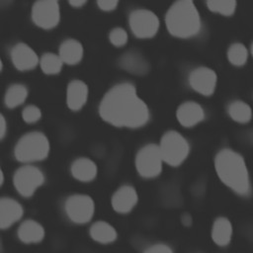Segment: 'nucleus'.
<instances>
[{
    "label": "nucleus",
    "mask_w": 253,
    "mask_h": 253,
    "mask_svg": "<svg viewBox=\"0 0 253 253\" xmlns=\"http://www.w3.org/2000/svg\"><path fill=\"white\" fill-rule=\"evenodd\" d=\"M99 114L106 123L128 128L144 126L150 117L147 105L137 95L135 87L127 82L113 86L104 95Z\"/></svg>",
    "instance_id": "1"
},
{
    "label": "nucleus",
    "mask_w": 253,
    "mask_h": 253,
    "mask_svg": "<svg viewBox=\"0 0 253 253\" xmlns=\"http://www.w3.org/2000/svg\"><path fill=\"white\" fill-rule=\"evenodd\" d=\"M214 169L219 180L239 196H249L251 182L246 162L235 150L224 148L214 157Z\"/></svg>",
    "instance_id": "2"
},
{
    "label": "nucleus",
    "mask_w": 253,
    "mask_h": 253,
    "mask_svg": "<svg viewBox=\"0 0 253 253\" xmlns=\"http://www.w3.org/2000/svg\"><path fill=\"white\" fill-rule=\"evenodd\" d=\"M165 24L168 32L180 39L195 37L202 28L200 14L192 0L175 1L167 11Z\"/></svg>",
    "instance_id": "3"
},
{
    "label": "nucleus",
    "mask_w": 253,
    "mask_h": 253,
    "mask_svg": "<svg viewBox=\"0 0 253 253\" xmlns=\"http://www.w3.org/2000/svg\"><path fill=\"white\" fill-rule=\"evenodd\" d=\"M48 138L40 131H31L17 141L14 148L15 158L23 163L31 164L44 160L49 153Z\"/></svg>",
    "instance_id": "4"
},
{
    "label": "nucleus",
    "mask_w": 253,
    "mask_h": 253,
    "mask_svg": "<svg viewBox=\"0 0 253 253\" xmlns=\"http://www.w3.org/2000/svg\"><path fill=\"white\" fill-rule=\"evenodd\" d=\"M162 159L170 166L181 165L188 157L190 144L188 140L176 130L165 132L158 144Z\"/></svg>",
    "instance_id": "5"
},
{
    "label": "nucleus",
    "mask_w": 253,
    "mask_h": 253,
    "mask_svg": "<svg viewBox=\"0 0 253 253\" xmlns=\"http://www.w3.org/2000/svg\"><path fill=\"white\" fill-rule=\"evenodd\" d=\"M44 174L39 167L25 164L15 171L13 184L22 197L29 198L44 183Z\"/></svg>",
    "instance_id": "6"
},
{
    "label": "nucleus",
    "mask_w": 253,
    "mask_h": 253,
    "mask_svg": "<svg viewBox=\"0 0 253 253\" xmlns=\"http://www.w3.org/2000/svg\"><path fill=\"white\" fill-rule=\"evenodd\" d=\"M163 159L158 144L148 143L141 147L135 156V168L143 178H154L158 176L163 167Z\"/></svg>",
    "instance_id": "7"
},
{
    "label": "nucleus",
    "mask_w": 253,
    "mask_h": 253,
    "mask_svg": "<svg viewBox=\"0 0 253 253\" xmlns=\"http://www.w3.org/2000/svg\"><path fill=\"white\" fill-rule=\"evenodd\" d=\"M64 211L72 222L84 224L92 219L95 212V203L88 195H71L64 203Z\"/></svg>",
    "instance_id": "8"
},
{
    "label": "nucleus",
    "mask_w": 253,
    "mask_h": 253,
    "mask_svg": "<svg viewBox=\"0 0 253 253\" xmlns=\"http://www.w3.org/2000/svg\"><path fill=\"white\" fill-rule=\"evenodd\" d=\"M129 28L139 39H149L156 35L159 29L157 16L147 9H136L129 14Z\"/></svg>",
    "instance_id": "9"
},
{
    "label": "nucleus",
    "mask_w": 253,
    "mask_h": 253,
    "mask_svg": "<svg viewBox=\"0 0 253 253\" xmlns=\"http://www.w3.org/2000/svg\"><path fill=\"white\" fill-rule=\"evenodd\" d=\"M34 23L44 30L56 27L60 21V9L57 1L37 0L32 7Z\"/></svg>",
    "instance_id": "10"
},
{
    "label": "nucleus",
    "mask_w": 253,
    "mask_h": 253,
    "mask_svg": "<svg viewBox=\"0 0 253 253\" xmlns=\"http://www.w3.org/2000/svg\"><path fill=\"white\" fill-rule=\"evenodd\" d=\"M216 82L215 72L209 67L195 68L189 75V84L192 89L204 96H211L214 92Z\"/></svg>",
    "instance_id": "11"
},
{
    "label": "nucleus",
    "mask_w": 253,
    "mask_h": 253,
    "mask_svg": "<svg viewBox=\"0 0 253 253\" xmlns=\"http://www.w3.org/2000/svg\"><path fill=\"white\" fill-rule=\"evenodd\" d=\"M11 59L14 66L21 71L32 70L40 62L36 51L24 42H19L12 47Z\"/></svg>",
    "instance_id": "12"
},
{
    "label": "nucleus",
    "mask_w": 253,
    "mask_h": 253,
    "mask_svg": "<svg viewBox=\"0 0 253 253\" xmlns=\"http://www.w3.org/2000/svg\"><path fill=\"white\" fill-rule=\"evenodd\" d=\"M138 195L136 190L130 185L120 187L112 196L111 204L113 209L120 213L129 212L137 204Z\"/></svg>",
    "instance_id": "13"
},
{
    "label": "nucleus",
    "mask_w": 253,
    "mask_h": 253,
    "mask_svg": "<svg viewBox=\"0 0 253 253\" xmlns=\"http://www.w3.org/2000/svg\"><path fill=\"white\" fill-rule=\"evenodd\" d=\"M24 213L22 205L8 197L0 198V229H5L19 221Z\"/></svg>",
    "instance_id": "14"
},
{
    "label": "nucleus",
    "mask_w": 253,
    "mask_h": 253,
    "mask_svg": "<svg viewBox=\"0 0 253 253\" xmlns=\"http://www.w3.org/2000/svg\"><path fill=\"white\" fill-rule=\"evenodd\" d=\"M177 121L185 127H192L204 121L205 111L197 102L189 101L181 104L176 111Z\"/></svg>",
    "instance_id": "15"
},
{
    "label": "nucleus",
    "mask_w": 253,
    "mask_h": 253,
    "mask_svg": "<svg viewBox=\"0 0 253 253\" xmlns=\"http://www.w3.org/2000/svg\"><path fill=\"white\" fill-rule=\"evenodd\" d=\"M88 86L81 80H72L66 89V104L72 111L81 110L88 99Z\"/></svg>",
    "instance_id": "16"
},
{
    "label": "nucleus",
    "mask_w": 253,
    "mask_h": 253,
    "mask_svg": "<svg viewBox=\"0 0 253 253\" xmlns=\"http://www.w3.org/2000/svg\"><path fill=\"white\" fill-rule=\"evenodd\" d=\"M119 65L124 70L135 75H144L149 70V64L146 59L134 50L124 53L119 59Z\"/></svg>",
    "instance_id": "17"
},
{
    "label": "nucleus",
    "mask_w": 253,
    "mask_h": 253,
    "mask_svg": "<svg viewBox=\"0 0 253 253\" xmlns=\"http://www.w3.org/2000/svg\"><path fill=\"white\" fill-rule=\"evenodd\" d=\"M71 175L80 182H90L94 180L98 173L96 163L88 157L75 159L70 166Z\"/></svg>",
    "instance_id": "18"
},
{
    "label": "nucleus",
    "mask_w": 253,
    "mask_h": 253,
    "mask_svg": "<svg viewBox=\"0 0 253 253\" xmlns=\"http://www.w3.org/2000/svg\"><path fill=\"white\" fill-rule=\"evenodd\" d=\"M17 234L24 243H38L44 237V228L37 220L26 219L18 227Z\"/></svg>",
    "instance_id": "19"
},
{
    "label": "nucleus",
    "mask_w": 253,
    "mask_h": 253,
    "mask_svg": "<svg viewBox=\"0 0 253 253\" xmlns=\"http://www.w3.org/2000/svg\"><path fill=\"white\" fill-rule=\"evenodd\" d=\"M83 52V46L80 42L74 39H68L60 44L58 55L63 63L73 65L80 62Z\"/></svg>",
    "instance_id": "20"
},
{
    "label": "nucleus",
    "mask_w": 253,
    "mask_h": 253,
    "mask_svg": "<svg viewBox=\"0 0 253 253\" xmlns=\"http://www.w3.org/2000/svg\"><path fill=\"white\" fill-rule=\"evenodd\" d=\"M232 224L224 216L217 217L211 227V239L218 246H226L232 237Z\"/></svg>",
    "instance_id": "21"
},
{
    "label": "nucleus",
    "mask_w": 253,
    "mask_h": 253,
    "mask_svg": "<svg viewBox=\"0 0 253 253\" xmlns=\"http://www.w3.org/2000/svg\"><path fill=\"white\" fill-rule=\"evenodd\" d=\"M89 233L93 240L102 244L112 243L118 237L116 228L105 220H98L94 222L90 227Z\"/></svg>",
    "instance_id": "22"
},
{
    "label": "nucleus",
    "mask_w": 253,
    "mask_h": 253,
    "mask_svg": "<svg viewBox=\"0 0 253 253\" xmlns=\"http://www.w3.org/2000/svg\"><path fill=\"white\" fill-rule=\"evenodd\" d=\"M28 94L29 92L25 85L19 84V83L13 84L9 86V88L5 93L4 103L7 108H10V109L17 108L18 106L22 105L26 101Z\"/></svg>",
    "instance_id": "23"
},
{
    "label": "nucleus",
    "mask_w": 253,
    "mask_h": 253,
    "mask_svg": "<svg viewBox=\"0 0 253 253\" xmlns=\"http://www.w3.org/2000/svg\"><path fill=\"white\" fill-rule=\"evenodd\" d=\"M227 113L229 117L240 124L248 123L252 118L251 107L243 101H233L228 105Z\"/></svg>",
    "instance_id": "24"
},
{
    "label": "nucleus",
    "mask_w": 253,
    "mask_h": 253,
    "mask_svg": "<svg viewBox=\"0 0 253 253\" xmlns=\"http://www.w3.org/2000/svg\"><path fill=\"white\" fill-rule=\"evenodd\" d=\"M40 65L42 70L48 75H54L60 72L63 62L58 54L47 52L44 53L40 59Z\"/></svg>",
    "instance_id": "25"
},
{
    "label": "nucleus",
    "mask_w": 253,
    "mask_h": 253,
    "mask_svg": "<svg viewBox=\"0 0 253 253\" xmlns=\"http://www.w3.org/2000/svg\"><path fill=\"white\" fill-rule=\"evenodd\" d=\"M248 57V50L244 44L235 42L231 44L227 50V58L229 62L236 66L245 64Z\"/></svg>",
    "instance_id": "26"
},
{
    "label": "nucleus",
    "mask_w": 253,
    "mask_h": 253,
    "mask_svg": "<svg viewBox=\"0 0 253 253\" xmlns=\"http://www.w3.org/2000/svg\"><path fill=\"white\" fill-rule=\"evenodd\" d=\"M207 6L211 12L230 16L236 9V0H207Z\"/></svg>",
    "instance_id": "27"
},
{
    "label": "nucleus",
    "mask_w": 253,
    "mask_h": 253,
    "mask_svg": "<svg viewBox=\"0 0 253 253\" xmlns=\"http://www.w3.org/2000/svg\"><path fill=\"white\" fill-rule=\"evenodd\" d=\"M42 111L39 107L35 105H29L25 107L22 111V119L27 124H34L41 120Z\"/></svg>",
    "instance_id": "28"
},
{
    "label": "nucleus",
    "mask_w": 253,
    "mask_h": 253,
    "mask_svg": "<svg viewBox=\"0 0 253 253\" xmlns=\"http://www.w3.org/2000/svg\"><path fill=\"white\" fill-rule=\"evenodd\" d=\"M109 40L113 45L122 46L127 42V34L122 28H115L110 32Z\"/></svg>",
    "instance_id": "29"
},
{
    "label": "nucleus",
    "mask_w": 253,
    "mask_h": 253,
    "mask_svg": "<svg viewBox=\"0 0 253 253\" xmlns=\"http://www.w3.org/2000/svg\"><path fill=\"white\" fill-rule=\"evenodd\" d=\"M143 253H174L172 248L164 243H156L147 247Z\"/></svg>",
    "instance_id": "30"
},
{
    "label": "nucleus",
    "mask_w": 253,
    "mask_h": 253,
    "mask_svg": "<svg viewBox=\"0 0 253 253\" xmlns=\"http://www.w3.org/2000/svg\"><path fill=\"white\" fill-rule=\"evenodd\" d=\"M119 0H97L98 7L103 11H112L118 6Z\"/></svg>",
    "instance_id": "31"
},
{
    "label": "nucleus",
    "mask_w": 253,
    "mask_h": 253,
    "mask_svg": "<svg viewBox=\"0 0 253 253\" xmlns=\"http://www.w3.org/2000/svg\"><path fill=\"white\" fill-rule=\"evenodd\" d=\"M7 132V122L5 117L0 113V140L4 138Z\"/></svg>",
    "instance_id": "32"
},
{
    "label": "nucleus",
    "mask_w": 253,
    "mask_h": 253,
    "mask_svg": "<svg viewBox=\"0 0 253 253\" xmlns=\"http://www.w3.org/2000/svg\"><path fill=\"white\" fill-rule=\"evenodd\" d=\"M68 2L73 7H82L87 2V0H68Z\"/></svg>",
    "instance_id": "33"
},
{
    "label": "nucleus",
    "mask_w": 253,
    "mask_h": 253,
    "mask_svg": "<svg viewBox=\"0 0 253 253\" xmlns=\"http://www.w3.org/2000/svg\"><path fill=\"white\" fill-rule=\"evenodd\" d=\"M3 183H4V173H3V170L0 166V186H2Z\"/></svg>",
    "instance_id": "34"
},
{
    "label": "nucleus",
    "mask_w": 253,
    "mask_h": 253,
    "mask_svg": "<svg viewBox=\"0 0 253 253\" xmlns=\"http://www.w3.org/2000/svg\"><path fill=\"white\" fill-rule=\"evenodd\" d=\"M2 67H3V63H2V60H1V57H0V72L2 70Z\"/></svg>",
    "instance_id": "35"
},
{
    "label": "nucleus",
    "mask_w": 253,
    "mask_h": 253,
    "mask_svg": "<svg viewBox=\"0 0 253 253\" xmlns=\"http://www.w3.org/2000/svg\"><path fill=\"white\" fill-rule=\"evenodd\" d=\"M251 53H252V56H253V43L251 45Z\"/></svg>",
    "instance_id": "36"
},
{
    "label": "nucleus",
    "mask_w": 253,
    "mask_h": 253,
    "mask_svg": "<svg viewBox=\"0 0 253 253\" xmlns=\"http://www.w3.org/2000/svg\"><path fill=\"white\" fill-rule=\"evenodd\" d=\"M54 1H58V0H54Z\"/></svg>",
    "instance_id": "37"
},
{
    "label": "nucleus",
    "mask_w": 253,
    "mask_h": 253,
    "mask_svg": "<svg viewBox=\"0 0 253 253\" xmlns=\"http://www.w3.org/2000/svg\"><path fill=\"white\" fill-rule=\"evenodd\" d=\"M192 1H193V0H192Z\"/></svg>",
    "instance_id": "38"
}]
</instances>
